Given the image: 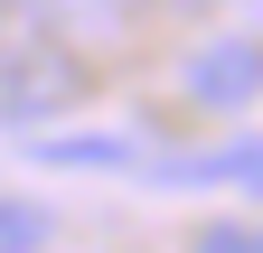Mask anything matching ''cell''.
<instances>
[{
    "label": "cell",
    "mask_w": 263,
    "mask_h": 253,
    "mask_svg": "<svg viewBox=\"0 0 263 253\" xmlns=\"http://www.w3.org/2000/svg\"><path fill=\"white\" fill-rule=\"evenodd\" d=\"M188 253H263V225H197Z\"/></svg>",
    "instance_id": "obj_6"
},
{
    "label": "cell",
    "mask_w": 263,
    "mask_h": 253,
    "mask_svg": "<svg viewBox=\"0 0 263 253\" xmlns=\"http://www.w3.org/2000/svg\"><path fill=\"white\" fill-rule=\"evenodd\" d=\"M85 94V47L57 38L38 10L0 19V122L10 132H47V122Z\"/></svg>",
    "instance_id": "obj_1"
},
{
    "label": "cell",
    "mask_w": 263,
    "mask_h": 253,
    "mask_svg": "<svg viewBox=\"0 0 263 253\" xmlns=\"http://www.w3.org/2000/svg\"><path fill=\"white\" fill-rule=\"evenodd\" d=\"M28 10L76 47H122V28H132V0H28Z\"/></svg>",
    "instance_id": "obj_3"
},
{
    "label": "cell",
    "mask_w": 263,
    "mask_h": 253,
    "mask_svg": "<svg viewBox=\"0 0 263 253\" xmlns=\"http://www.w3.org/2000/svg\"><path fill=\"white\" fill-rule=\"evenodd\" d=\"M151 10H207V0H151Z\"/></svg>",
    "instance_id": "obj_7"
},
{
    "label": "cell",
    "mask_w": 263,
    "mask_h": 253,
    "mask_svg": "<svg viewBox=\"0 0 263 253\" xmlns=\"http://www.w3.org/2000/svg\"><path fill=\"white\" fill-rule=\"evenodd\" d=\"M0 19H10V10H0Z\"/></svg>",
    "instance_id": "obj_8"
},
{
    "label": "cell",
    "mask_w": 263,
    "mask_h": 253,
    "mask_svg": "<svg viewBox=\"0 0 263 253\" xmlns=\"http://www.w3.org/2000/svg\"><path fill=\"white\" fill-rule=\"evenodd\" d=\"M38 160L47 169H132V141L122 132H38Z\"/></svg>",
    "instance_id": "obj_4"
},
{
    "label": "cell",
    "mask_w": 263,
    "mask_h": 253,
    "mask_svg": "<svg viewBox=\"0 0 263 253\" xmlns=\"http://www.w3.org/2000/svg\"><path fill=\"white\" fill-rule=\"evenodd\" d=\"M47 235H57V216L38 197H0V253H47Z\"/></svg>",
    "instance_id": "obj_5"
},
{
    "label": "cell",
    "mask_w": 263,
    "mask_h": 253,
    "mask_svg": "<svg viewBox=\"0 0 263 253\" xmlns=\"http://www.w3.org/2000/svg\"><path fill=\"white\" fill-rule=\"evenodd\" d=\"M179 94L197 113H245L254 94H263V38H207L179 66Z\"/></svg>",
    "instance_id": "obj_2"
}]
</instances>
